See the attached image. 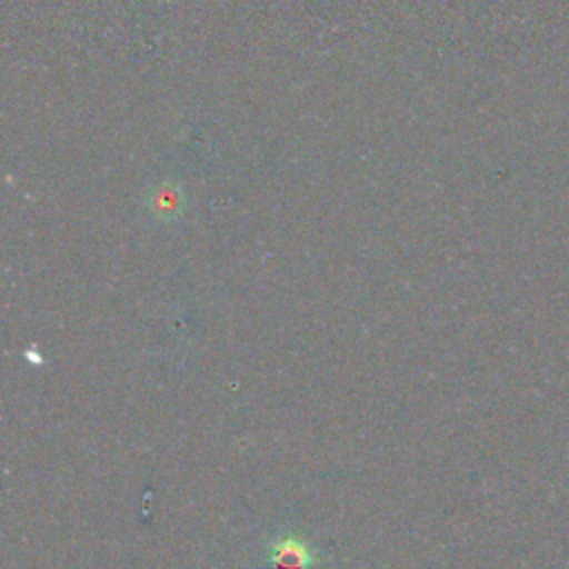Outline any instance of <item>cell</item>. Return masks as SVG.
<instances>
[{"label": "cell", "mask_w": 569, "mask_h": 569, "mask_svg": "<svg viewBox=\"0 0 569 569\" xmlns=\"http://www.w3.org/2000/svg\"><path fill=\"white\" fill-rule=\"evenodd\" d=\"M271 569H311L316 565L313 549L293 533H284L269 545L267 551Z\"/></svg>", "instance_id": "cell-1"}, {"label": "cell", "mask_w": 569, "mask_h": 569, "mask_svg": "<svg viewBox=\"0 0 569 569\" xmlns=\"http://www.w3.org/2000/svg\"><path fill=\"white\" fill-rule=\"evenodd\" d=\"M153 209L162 216L167 213H176L180 209V193L176 189H158L156 196H153Z\"/></svg>", "instance_id": "cell-2"}]
</instances>
